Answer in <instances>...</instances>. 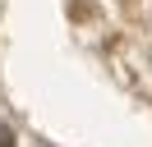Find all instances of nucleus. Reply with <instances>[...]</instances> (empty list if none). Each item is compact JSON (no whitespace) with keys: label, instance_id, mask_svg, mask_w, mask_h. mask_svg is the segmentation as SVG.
Here are the masks:
<instances>
[{"label":"nucleus","instance_id":"1","mask_svg":"<svg viewBox=\"0 0 152 147\" xmlns=\"http://www.w3.org/2000/svg\"><path fill=\"white\" fill-rule=\"evenodd\" d=\"M0 147H14V133H10L5 124H0Z\"/></svg>","mask_w":152,"mask_h":147}]
</instances>
